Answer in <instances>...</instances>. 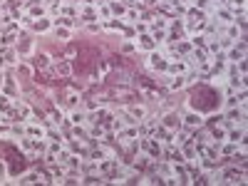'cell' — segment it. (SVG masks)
I'll return each mask as SVG.
<instances>
[{
  "mask_svg": "<svg viewBox=\"0 0 248 186\" xmlns=\"http://www.w3.org/2000/svg\"><path fill=\"white\" fill-rule=\"evenodd\" d=\"M15 50L20 52V57L23 60H28L32 52H35V37H32V32L25 28V30H20V35H17V43H15Z\"/></svg>",
  "mask_w": 248,
  "mask_h": 186,
  "instance_id": "obj_1",
  "label": "cell"
},
{
  "mask_svg": "<svg viewBox=\"0 0 248 186\" xmlns=\"http://www.w3.org/2000/svg\"><path fill=\"white\" fill-rule=\"evenodd\" d=\"M144 65H147V70H152V72L161 75V72H167L169 60H167V55H164V52L156 47L154 52H147V60H144Z\"/></svg>",
  "mask_w": 248,
  "mask_h": 186,
  "instance_id": "obj_2",
  "label": "cell"
},
{
  "mask_svg": "<svg viewBox=\"0 0 248 186\" xmlns=\"http://www.w3.org/2000/svg\"><path fill=\"white\" fill-rule=\"evenodd\" d=\"M203 112H196L194 107H181V124L184 127H189V129H199L203 127Z\"/></svg>",
  "mask_w": 248,
  "mask_h": 186,
  "instance_id": "obj_3",
  "label": "cell"
},
{
  "mask_svg": "<svg viewBox=\"0 0 248 186\" xmlns=\"http://www.w3.org/2000/svg\"><path fill=\"white\" fill-rule=\"evenodd\" d=\"M0 92H5L10 99H20V79H17L13 67L5 70V82H3V90H0Z\"/></svg>",
  "mask_w": 248,
  "mask_h": 186,
  "instance_id": "obj_4",
  "label": "cell"
},
{
  "mask_svg": "<svg viewBox=\"0 0 248 186\" xmlns=\"http://www.w3.org/2000/svg\"><path fill=\"white\" fill-rule=\"evenodd\" d=\"M28 60H30V65H32V70H35V72H43V70H47V67L52 65V55H50V52H45V50H40V52L35 50Z\"/></svg>",
  "mask_w": 248,
  "mask_h": 186,
  "instance_id": "obj_5",
  "label": "cell"
},
{
  "mask_svg": "<svg viewBox=\"0 0 248 186\" xmlns=\"http://www.w3.org/2000/svg\"><path fill=\"white\" fill-rule=\"evenodd\" d=\"M159 122L167 127L169 132H176L179 127H181V112H179V107H174V109H167L164 114H159Z\"/></svg>",
  "mask_w": 248,
  "mask_h": 186,
  "instance_id": "obj_6",
  "label": "cell"
},
{
  "mask_svg": "<svg viewBox=\"0 0 248 186\" xmlns=\"http://www.w3.org/2000/svg\"><path fill=\"white\" fill-rule=\"evenodd\" d=\"M50 67H52V72H55L57 79H70V77H72V60L57 57V60H52Z\"/></svg>",
  "mask_w": 248,
  "mask_h": 186,
  "instance_id": "obj_7",
  "label": "cell"
},
{
  "mask_svg": "<svg viewBox=\"0 0 248 186\" xmlns=\"http://www.w3.org/2000/svg\"><path fill=\"white\" fill-rule=\"evenodd\" d=\"M28 30H30L32 35H50V30H52V17L43 15V17H35V20H30Z\"/></svg>",
  "mask_w": 248,
  "mask_h": 186,
  "instance_id": "obj_8",
  "label": "cell"
},
{
  "mask_svg": "<svg viewBox=\"0 0 248 186\" xmlns=\"http://www.w3.org/2000/svg\"><path fill=\"white\" fill-rule=\"evenodd\" d=\"M137 52H154L159 45H156V40L149 35V32H144V35H137Z\"/></svg>",
  "mask_w": 248,
  "mask_h": 186,
  "instance_id": "obj_9",
  "label": "cell"
},
{
  "mask_svg": "<svg viewBox=\"0 0 248 186\" xmlns=\"http://www.w3.org/2000/svg\"><path fill=\"white\" fill-rule=\"evenodd\" d=\"M191 70V65L186 62L184 57H179V60H169V65H167V75L169 77H174V75H186Z\"/></svg>",
  "mask_w": 248,
  "mask_h": 186,
  "instance_id": "obj_10",
  "label": "cell"
},
{
  "mask_svg": "<svg viewBox=\"0 0 248 186\" xmlns=\"http://www.w3.org/2000/svg\"><path fill=\"white\" fill-rule=\"evenodd\" d=\"M13 70H15L17 79H32V75H35V70H32V65H30V60H20Z\"/></svg>",
  "mask_w": 248,
  "mask_h": 186,
  "instance_id": "obj_11",
  "label": "cell"
},
{
  "mask_svg": "<svg viewBox=\"0 0 248 186\" xmlns=\"http://www.w3.org/2000/svg\"><path fill=\"white\" fill-rule=\"evenodd\" d=\"M45 132H47V124H40V122H28V124H25V134H28V137L43 139Z\"/></svg>",
  "mask_w": 248,
  "mask_h": 186,
  "instance_id": "obj_12",
  "label": "cell"
},
{
  "mask_svg": "<svg viewBox=\"0 0 248 186\" xmlns=\"http://www.w3.org/2000/svg\"><path fill=\"white\" fill-rule=\"evenodd\" d=\"M72 32H75V30L62 28V25H52V30H50V35H52L55 40H60V43H70V40H72Z\"/></svg>",
  "mask_w": 248,
  "mask_h": 186,
  "instance_id": "obj_13",
  "label": "cell"
},
{
  "mask_svg": "<svg viewBox=\"0 0 248 186\" xmlns=\"http://www.w3.org/2000/svg\"><path fill=\"white\" fill-rule=\"evenodd\" d=\"M164 87H167L169 92H181V90H186V77L184 75H174V77H169V82Z\"/></svg>",
  "mask_w": 248,
  "mask_h": 186,
  "instance_id": "obj_14",
  "label": "cell"
},
{
  "mask_svg": "<svg viewBox=\"0 0 248 186\" xmlns=\"http://www.w3.org/2000/svg\"><path fill=\"white\" fill-rule=\"evenodd\" d=\"M122 28H124V23L119 17H109V20H102V32H122Z\"/></svg>",
  "mask_w": 248,
  "mask_h": 186,
  "instance_id": "obj_15",
  "label": "cell"
},
{
  "mask_svg": "<svg viewBox=\"0 0 248 186\" xmlns=\"http://www.w3.org/2000/svg\"><path fill=\"white\" fill-rule=\"evenodd\" d=\"M65 102H67V107H70V109L82 107V92H77V90L67 87V92H65Z\"/></svg>",
  "mask_w": 248,
  "mask_h": 186,
  "instance_id": "obj_16",
  "label": "cell"
},
{
  "mask_svg": "<svg viewBox=\"0 0 248 186\" xmlns=\"http://www.w3.org/2000/svg\"><path fill=\"white\" fill-rule=\"evenodd\" d=\"M3 60H5V70H8V67H15V65H17V62L23 60V57H20V52H17L15 47H5Z\"/></svg>",
  "mask_w": 248,
  "mask_h": 186,
  "instance_id": "obj_17",
  "label": "cell"
},
{
  "mask_svg": "<svg viewBox=\"0 0 248 186\" xmlns=\"http://www.w3.org/2000/svg\"><path fill=\"white\" fill-rule=\"evenodd\" d=\"M40 181H43V176H40L37 169H30V171H25L23 176L17 179V184H40Z\"/></svg>",
  "mask_w": 248,
  "mask_h": 186,
  "instance_id": "obj_18",
  "label": "cell"
},
{
  "mask_svg": "<svg viewBox=\"0 0 248 186\" xmlns=\"http://www.w3.org/2000/svg\"><path fill=\"white\" fill-rule=\"evenodd\" d=\"M20 32H0V47H15Z\"/></svg>",
  "mask_w": 248,
  "mask_h": 186,
  "instance_id": "obj_19",
  "label": "cell"
},
{
  "mask_svg": "<svg viewBox=\"0 0 248 186\" xmlns=\"http://www.w3.org/2000/svg\"><path fill=\"white\" fill-rule=\"evenodd\" d=\"M107 5H109V10H112V17H119V20H122V15L127 13V5H124L122 0H109Z\"/></svg>",
  "mask_w": 248,
  "mask_h": 186,
  "instance_id": "obj_20",
  "label": "cell"
},
{
  "mask_svg": "<svg viewBox=\"0 0 248 186\" xmlns=\"http://www.w3.org/2000/svg\"><path fill=\"white\" fill-rule=\"evenodd\" d=\"M122 23L124 25H137L139 23V10L137 8H127V13L122 15Z\"/></svg>",
  "mask_w": 248,
  "mask_h": 186,
  "instance_id": "obj_21",
  "label": "cell"
},
{
  "mask_svg": "<svg viewBox=\"0 0 248 186\" xmlns=\"http://www.w3.org/2000/svg\"><path fill=\"white\" fill-rule=\"evenodd\" d=\"M102 105H99V99L92 94V97H82V109L85 112H97Z\"/></svg>",
  "mask_w": 248,
  "mask_h": 186,
  "instance_id": "obj_22",
  "label": "cell"
},
{
  "mask_svg": "<svg viewBox=\"0 0 248 186\" xmlns=\"http://www.w3.org/2000/svg\"><path fill=\"white\" fill-rule=\"evenodd\" d=\"M134 52H137L134 40H119V55H134Z\"/></svg>",
  "mask_w": 248,
  "mask_h": 186,
  "instance_id": "obj_23",
  "label": "cell"
},
{
  "mask_svg": "<svg viewBox=\"0 0 248 186\" xmlns=\"http://www.w3.org/2000/svg\"><path fill=\"white\" fill-rule=\"evenodd\" d=\"M82 30L90 32V35H102V20H92V23H85Z\"/></svg>",
  "mask_w": 248,
  "mask_h": 186,
  "instance_id": "obj_24",
  "label": "cell"
},
{
  "mask_svg": "<svg viewBox=\"0 0 248 186\" xmlns=\"http://www.w3.org/2000/svg\"><path fill=\"white\" fill-rule=\"evenodd\" d=\"M97 15H99V20H109V17H112L109 5H107V3H97Z\"/></svg>",
  "mask_w": 248,
  "mask_h": 186,
  "instance_id": "obj_25",
  "label": "cell"
},
{
  "mask_svg": "<svg viewBox=\"0 0 248 186\" xmlns=\"http://www.w3.org/2000/svg\"><path fill=\"white\" fill-rule=\"evenodd\" d=\"M10 171H8V159H0V184H8Z\"/></svg>",
  "mask_w": 248,
  "mask_h": 186,
  "instance_id": "obj_26",
  "label": "cell"
},
{
  "mask_svg": "<svg viewBox=\"0 0 248 186\" xmlns=\"http://www.w3.org/2000/svg\"><path fill=\"white\" fill-rule=\"evenodd\" d=\"M137 35H144V32H149V23H144V20H139V23L134 25Z\"/></svg>",
  "mask_w": 248,
  "mask_h": 186,
  "instance_id": "obj_27",
  "label": "cell"
},
{
  "mask_svg": "<svg viewBox=\"0 0 248 186\" xmlns=\"http://www.w3.org/2000/svg\"><path fill=\"white\" fill-rule=\"evenodd\" d=\"M62 57H65V60H75V57H77V47H75V45H70V47L65 50V55H62Z\"/></svg>",
  "mask_w": 248,
  "mask_h": 186,
  "instance_id": "obj_28",
  "label": "cell"
},
{
  "mask_svg": "<svg viewBox=\"0 0 248 186\" xmlns=\"http://www.w3.org/2000/svg\"><path fill=\"white\" fill-rule=\"evenodd\" d=\"M169 3H174V5H191V0H169Z\"/></svg>",
  "mask_w": 248,
  "mask_h": 186,
  "instance_id": "obj_29",
  "label": "cell"
},
{
  "mask_svg": "<svg viewBox=\"0 0 248 186\" xmlns=\"http://www.w3.org/2000/svg\"><path fill=\"white\" fill-rule=\"evenodd\" d=\"M3 82H5V70H0V90H3Z\"/></svg>",
  "mask_w": 248,
  "mask_h": 186,
  "instance_id": "obj_30",
  "label": "cell"
},
{
  "mask_svg": "<svg viewBox=\"0 0 248 186\" xmlns=\"http://www.w3.org/2000/svg\"><path fill=\"white\" fill-rule=\"evenodd\" d=\"M156 3H161V0H156Z\"/></svg>",
  "mask_w": 248,
  "mask_h": 186,
  "instance_id": "obj_31",
  "label": "cell"
}]
</instances>
